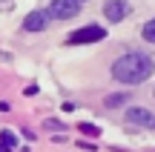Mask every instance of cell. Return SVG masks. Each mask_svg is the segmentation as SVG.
Instances as JSON below:
<instances>
[{
  "label": "cell",
  "mask_w": 155,
  "mask_h": 152,
  "mask_svg": "<svg viewBox=\"0 0 155 152\" xmlns=\"http://www.w3.org/2000/svg\"><path fill=\"white\" fill-rule=\"evenodd\" d=\"M127 121L135 124V126H144V129H155V115L150 112V109H144V106L127 109Z\"/></svg>",
  "instance_id": "obj_4"
},
{
  "label": "cell",
  "mask_w": 155,
  "mask_h": 152,
  "mask_svg": "<svg viewBox=\"0 0 155 152\" xmlns=\"http://www.w3.org/2000/svg\"><path fill=\"white\" fill-rule=\"evenodd\" d=\"M129 101V92H118V95H109L106 98V106H121V103Z\"/></svg>",
  "instance_id": "obj_9"
},
{
  "label": "cell",
  "mask_w": 155,
  "mask_h": 152,
  "mask_svg": "<svg viewBox=\"0 0 155 152\" xmlns=\"http://www.w3.org/2000/svg\"><path fill=\"white\" fill-rule=\"evenodd\" d=\"M78 9H81L78 0H52V6L46 11H49L52 20H69V17L78 15Z\"/></svg>",
  "instance_id": "obj_3"
},
{
  "label": "cell",
  "mask_w": 155,
  "mask_h": 152,
  "mask_svg": "<svg viewBox=\"0 0 155 152\" xmlns=\"http://www.w3.org/2000/svg\"><path fill=\"white\" fill-rule=\"evenodd\" d=\"M43 126H46V129H55V132H58V129H61V132H63V129H66V126H63V124H61V121H55V118H49V121H46V124H43Z\"/></svg>",
  "instance_id": "obj_10"
},
{
  "label": "cell",
  "mask_w": 155,
  "mask_h": 152,
  "mask_svg": "<svg viewBox=\"0 0 155 152\" xmlns=\"http://www.w3.org/2000/svg\"><path fill=\"white\" fill-rule=\"evenodd\" d=\"M152 72H155V60L150 55H144V52H127V55H121L112 63V78L118 83H127V86L144 83Z\"/></svg>",
  "instance_id": "obj_1"
},
{
  "label": "cell",
  "mask_w": 155,
  "mask_h": 152,
  "mask_svg": "<svg viewBox=\"0 0 155 152\" xmlns=\"http://www.w3.org/2000/svg\"><path fill=\"white\" fill-rule=\"evenodd\" d=\"M106 37V29H101V26H83V29H78V32H72L66 37V43L69 46H83V43H95V40H104Z\"/></svg>",
  "instance_id": "obj_2"
},
{
  "label": "cell",
  "mask_w": 155,
  "mask_h": 152,
  "mask_svg": "<svg viewBox=\"0 0 155 152\" xmlns=\"http://www.w3.org/2000/svg\"><path fill=\"white\" fill-rule=\"evenodd\" d=\"M0 152H9V149H6V147H0Z\"/></svg>",
  "instance_id": "obj_12"
},
{
  "label": "cell",
  "mask_w": 155,
  "mask_h": 152,
  "mask_svg": "<svg viewBox=\"0 0 155 152\" xmlns=\"http://www.w3.org/2000/svg\"><path fill=\"white\" fill-rule=\"evenodd\" d=\"M141 34H144V40H147V43H155V17H152L150 23H144Z\"/></svg>",
  "instance_id": "obj_8"
},
{
  "label": "cell",
  "mask_w": 155,
  "mask_h": 152,
  "mask_svg": "<svg viewBox=\"0 0 155 152\" xmlns=\"http://www.w3.org/2000/svg\"><path fill=\"white\" fill-rule=\"evenodd\" d=\"M78 3H86V0H78Z\"/></svg>",
  "instance_id": "obj_13"
},
{
  "label": "cell",
  "mask_w": 155,
  "mask_h": 152,
  "mask_svg": "<svg viewBox=\"0 0 155 152\" xmlns=\"http://www.w3.org/2000/svg\"><path fill=\"white\" fill-rule=\"evenodd\" d=\"M104 15H106V20H112V23H121L124 17L129 15V3H127V0H106V6H104Z\"/></svg>",
  "instance_id": "obj_5"
},
{
  "label": "cell",
  "mask_w": 155,
  "mask_h": 152,
  "mask_svg": "<svg viewBox=\"0 0 155 152\" xmlns=\"http://www.w3.org/2000/svg\"><path fill=\"white\" fill-rule=\"evenodd\" d=\"M49 20H52L49 11H40L38 9V11H32V15L23 20V29H26V32H43V29L49 26Z\"/></svg>",
  "instance_id": "obj_6"
},
{
  "label": "cell",
  "mask_w": 155,
  "mask_h": 152,
  "mask_svg": "<svg viewBox=\"0 0 155 152\" xmlns=\"http://www.w3.org/2000/svg\"><path fill=\"white\" fill-rule=\"evenodd\" d=\"M81 132H86V135H98V126H92V124H81Z\"/></svg>",
  "instance_id": "obj_11"
},
{
  "label": "cell",
  "mask_w": 155,
  "mask_h": 152,
  "mask_svg": "<svg viewBox=\"0 0 155 152\" xmlns=\"http://www.w3.org/2000/svg\"><path fill=\"white\" fill-rule=\"evenodd\" d=\"M0 147H6V149H15L17 147V135H15V132H9V129H3V132H0Z\"/></svg>",
  "instance_id": "obj_7"
}]
</instances>
